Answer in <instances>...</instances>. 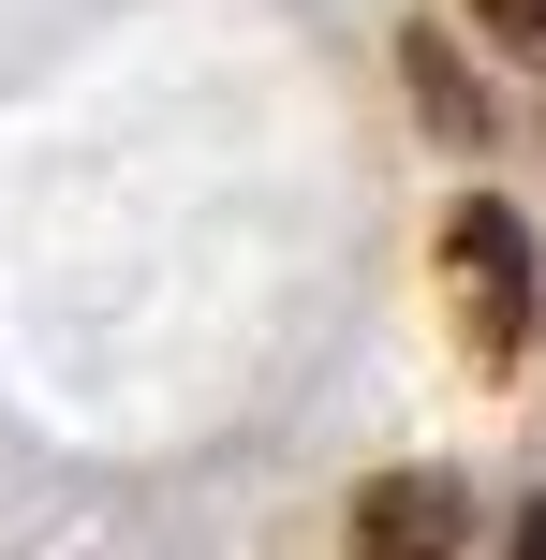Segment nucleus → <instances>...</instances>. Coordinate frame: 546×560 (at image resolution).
<instances>
[{"label":"nucleus","mask_w":546,"mask_h":560,"mask_svg":"<svg viewBox=\"0 0 546 560\" xmlns=\"http://www.w3.org/2000/svg\"><path fill=\"white\" fill-rule=\"evenodd\" d=\"M443 295H458V354L473 369H502L532 339V310H546V266H532V222L502 192H473L458 222H443Z\"/></svg>","instance_id":"obj_1"},{"label":"nucleus","mask_w":546,"mask_h":560,"mask_svg":"<svg viewBox=\"0 0 546 560\" xmlns=\"http://www.w3.org/2000/svg\"><path fill=\"white\" fill-rule=\"evenodd\" d=\"M458 546H473L458 472H370L355 487V560H458Z\"/></svg>","instance_id":"obj_2"},{"label":"nucleus","mask_w":546,"mask_h":560,"mask_svg":"<svg viewBox=\"0 0 546 560\" xmlns=\"http://www.w3.org/2000/svg\"><path fill=\"white\" fill-rule=\"evenodd\" d=\"M399 74H414V104H429L443 133H473V118H488V104H473V74H458V45H443V30H414V45H399Z\"/></svg>","instance_id":"obj_3"},{"label":"nucleus","mask_w":546,"mask_h":560,"mask_svg":"<svg viewBox=\"0 0 546 560\" xmlns=\"http://www.w3.org/2000/svg\"><path fill=\"white\" fill-rule=\"evenodd\" d=\"M473 30H488V45H518V59H546V0H473Z\"/></svg>","instance_id":"obj_4"},{"label":"nucleus","mask_w":546,"mask_h":560,"mask_svg":"<svg viewBox=\"0 0 546 560\" xmlns=\"http://www.w3.org/2000/svg\"><path fill=\"white\" fill-rule=\"evenodd\" d=\"M518 560H546V502H532V516H518Z\"/></svg>","instance_id":"obj_5"}]
</instances>
